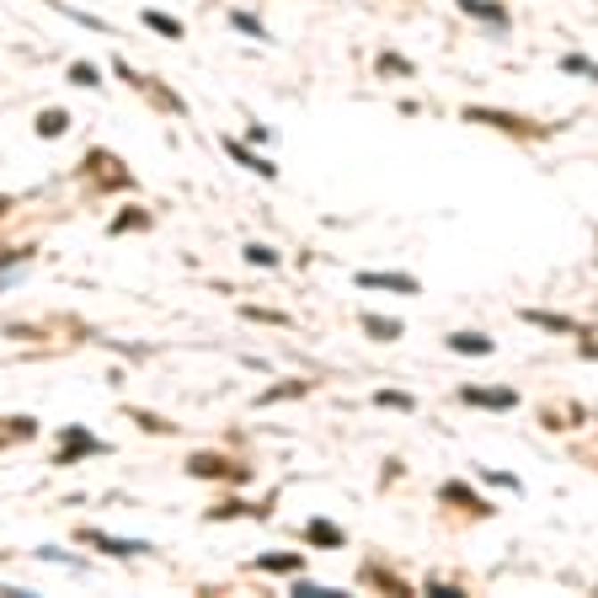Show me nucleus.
Here are the masks:
<instances>
[{"mask_svg":"<svg viewBox=\"0 0 598 598\" xmlns=\"http://www.w3.org/2000/svg\"><path fill=\"white\" fill-rule=\"evenodd\" d=\"M358 283H364V289H396V294H417V283H412V278H401V273H364Z\"/></svg>","mask_w":598,"mask_h":598,"instance_id":"nucleus-1","label":"nucleus"},{"mask_svg":"<svg viewBox=\"0 0 598 598\" xmlns=\"http://www.w3.org/2000/svg\"><path fill=\"white\" fill-rule=\"evenodd\" d=\"M465 401H476V406H513L508 390H465Z\"/></svg>","mask_w":598,"mask_h":598,"instance_id":"nucleus-2","label":"nucleus"},{"mask_svg":"<svg viewBox=\"0 0 598 598\" xmlns=\"http://www.w3.org/2000/svg\"><path fill=\"white\" fill-rule=\"evenodd\" d=\"M144 21H150L155 32H166V37H182V21H171V16H160V11H144Z\"/></svg>","mask_w":598,"mask_h":598,"instance_id":"nucleus-3","label":"nucleus"},{"mask_svg":"<svg viewBox=\"0 0 598 598\" xmlns=\"http://www.w3.org/2000/svg\"><path fill=\"white\" fill-rule=\"evenodd\" d=\"M364 326H369L374 337H385V342H390V337H401V326H396V321H380V315H364Z\"/></svg>","mask_w":598,"mask_h":598,"instance_id":"nucleus-4","label":"nucleus"},{"mask_svg":"<svg viewBox=\"0 0 598 598\" xmlns=\"http://www.w3.org/2000/svg\"><path fill=\"white\" fill-rule=\"evenodd\" d=\"M70 80H75V86H96V64H75Z\"/></svg>","mask_w":598,"mask_h":598,"instance_id":"nucleus-5","label":"nucleus"},{"mask_svg":"<svg viewBox=\"0 0 598 598\" xmlns=\"http://www.w3.org/2000/svg\"><path fill=\"white\" fill-rule=\"evenodd\" d=\"M455 348H460V353H487L492 342H487V337H455Z\"/></svg>","mask_w":598,"mask_h":598,"instance_id":"nucleus-6","label":"nucleus"},{"mask_svg":"<svg viewBox=\"0 0 598 598\" xmlns=\"http://www.w3.org/2000/svg\"><path fill=\"white\" fill-rule=\"evenodd\" d=\"M37 128H43V134H59V128H64V112H43V123H37Z\"/></svg>","mask_w":598,"mask_h":598,"instance_id":"nucleus-7","label":"nucleus"},{"mask_svg":"<svg viewBox=\"0 0 598 598\" xmlns=\"http://www.w3.org/2000/svg\"><path fill=\"white\" fill-rule=\"evenodd\" d=\"M310 540H321V545H332V540H337V529H332V524H310Z\"/></svg>","mask_w":598,"mask_h":598,"instance_id":"nucleus-8","label":"nucleus"},{"mask_svg":"<svg viewBox=\"0 0 598 598\" xmlns=\"http://www.w3.org/2000/svg\"><path fill=\"white\" fill-rule=\"evenodd\" d=\"M444 497H455V503H481V497H471L465 487H444ZM481 508H487V503H481Z\"/></svg>","mask_w":598,"mask_h":598,"instance_id":"nucleus-9","label":"nucleus"},{"mask_svg":"<svg viewBox=\"0 0 598 598\" xmlns=\"http://www.w3.org/2000/svg\"><path fill=\"white\" fill-rule=\"evenodd\" d=\"M262 567H273V572H289V567H299V561H294V556H267Z\"/></svg>","mask_w":598,"mask_h":598,"instance_id":"nucleus-10","label":"nucleus"},{"mask_svg":"<svg viewBox=\"0 0 598 598\" xmlns=\"http://www.w3.org/2000/svg\"><path fill=\"white\" fill-rule=\"evenodd\" d=\"M16 257H21V251H5V246H0V262H16Z\"/></svg>","mask_w":598,"mask_h":598,"instance_id":"nucleus-11","label":"nucleus"}]
</instances>
